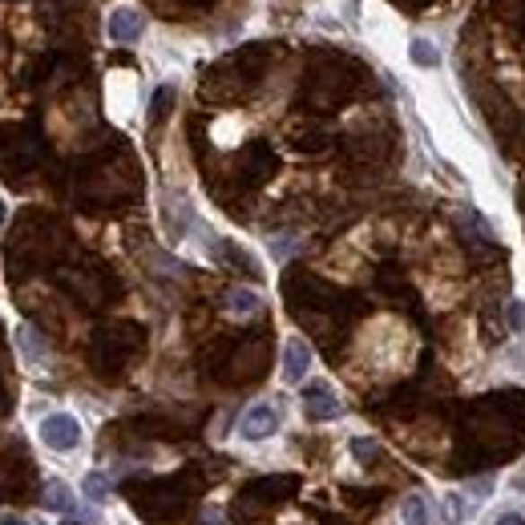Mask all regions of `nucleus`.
<instances>
[{
    "instance_id": "1",
    "label": "nucleus",
    "mask_w": 525,
    "mask_h": 525,
    "mask_svg": "<svg viewBox=\"0 0 525 525\" xmlns=\"http://www.w3.org/2000/svg\"><path fill=\"white\" fill-rule=\"evenodd\" d=\"M299 489V477H263V481H250L247 489L234 497V517H247V509H271L283 497Z\"/></svg>"
},
{
    "instance_id": "2",
    "label": "nucleus",
    "mask_w": 525,
    "mask_h": 525,
    "mask_svg": "<svg viewBox=\"0 0 525 525\" xmlns=\"http://www.w3.org/2000/svg\"><path fill=\"white\" fill-rule=\"evenodd\" d=\"M40 441L57 452H69L81 444V424L69 416V412H53V416L40 420Z\"/></svg>"
},
{
    "instance_id": "3",
    "label": "nucleus",
    "mask_w": 525,
    "mask_h": 525,
    "mask_svg": "<svg viewBox=\"0 0 525 525\" xmlns=\"http://www.w3.org/2000/svg\"><path fill=\"white\" fill-rule=\"evenodd\" d=\"M275 428H279V408H275V404H255V408H247L239 420V433L247 436V441H267Z\"/></svg>"
},
{
    "instance_id": "4",
    "label": "nucleus",
    "mask_w": 525,
    "mask_h": 525,
    "mask_svg": "<svg viewBox=\"0 0 525 525\" xmlns=\"http://www.w3.org/2000/svg\"><path fill=\"white\" fill-rule=\"evenodd\" d=\"M307 368H311V344L291 336L287 344H283V380H287V384H299V380L307 376Z\"/></svg>"
},
{
    "instance_id": "5",
    "label": "nucleus",
    "mask_w": 525,
    "mask_h": 525,
    "mask_svg": "<svg viewBox=\"0 0 525 525\" xmlns=\"http://www.w3.org/2000/svg\"><path fill=\"white\" fill-rule=\"evenodd\" d=\"M303 412L311 420H336L339 416V400H336V392H331L328 384H307L303 388Z\"/></svg>"
},
{
    "instance_id": "6",
    "label": "nucleus",
    "mask_w": 525,
    "mask_h": 525,
    "mask_svg": "<svg viewBox=\"0 0 525 525\" xmlns=\"http://www.w3.org/2000/svg\"><path fill=\"white\" fill-rule=\"evenodd\" d=\"M145 29L142 13L137 8H118V13H109V37L118 40V45H129V40H137Z\"/></svg>"
},
{
    "instance_id": "7",
    "label": "nucleus",
    "mask_w": 525,
    "mask_h": 525,
    "mask_svg": "<svg viewBox=\"0 0 525 525\" xmlns=\"http://www.w3.org/2000/svg\"><path fill=\"white\" fill-rule=\"evenodd\" d=\"M40 501H45V509H53V513H69L73 509V493H69V485H61V481H48L45 489H40Z\"/></svg>"
},
{
    "instance_id": "8",
    "label": "nucleus",
    "mask_w": 525,
    "mask_h": 525,
    "mask_svg": "<svg viewBox=\"0 0 525 525\" xmlns=\"http://www.w3.org/2000/svg\"><path fill=\"white\" fill-rule=\"evenodd\" d=\"M226 311L231 315H255L258 311V295L255 291H247V287L226 291Z\"/></svg>"
},
{
    "instance_id": "9",
    "label": "nucleus",
    "mask_w": 525,
    "mask_h": 525,
    "mask_svg": "<svg viewBox=\"0 0 525 525\" xmlns=\"http://www.w3.org/2000/svg\"><path fill=\"white\" fill-rule=\"evenodd\" d=\"M400 521H404V525H428V505H424V497H416V493H412V497L400 505Z\"/></svg>"
},
{
    "instance_id": "10",
    "label": "nucleus",
    "mask_w": 525,
    "mask_h": 525,
    "mask_svg": "<svg viewBox=\"0 0 525 525\" xmlns=\"http://www.w3.org/2000/svg\"><path fill=\"white\" fill-rule=\"evenodd\" d=\"M16 344H21V352L29 355V360H45V347L37 344V331H32V328H21V331H16Z\"/></svg>"
},
{
    "instance_id": "11",
    "label": "nucleus",
    "mask_w": 525,
    "mask_h": 525,
    "mask_svg": "<svg viewBox=\"0 0 525 525\" xmlns=\"http://www.w3.org/2000/svg\"><path fill=\"white\" fill-rule=\"evenodd\" d=\"M352 452H355V460H363V465H368V460H376L380 457V444L376 441H352Z\"/></svg>"
},
{
    "instance_id": "12",
    "label": "nucleus",
    "mask_w": 525,
    "mask_h": 525,
    "mask_svg": "<svg viewBox=\"0 0 525 525\" xmlns=\"http://www.w3.org/2000/svg\"><path fill=\"white\" fill-rule=\"evenodd\" d=\"M412 61L416 65H436V53L428 48V40H416V45H412Z\"/></svg>"
},
{
    "instance_id": "13",
    "label": "nucleus",
    "mask_w": 525,
    "mask_h": 525,
    "mask_svg": "<svg viewBox=\"0 0 525 525\" xmlns=\"http://www.w3.org/2000/svg\"><path fill=\"white\" fill-rule=\"evenodd\" d=\"M444 505H449V509H444V517H449L452 525L465 517V509H460V493H449V497H444Z\"/></svg>"
},
{
    "instance_id": "14",
    "label": "nucleus",
    "mask_w": 525,
    "mask_h": 525,
    "mask_svg": "<svg viewBox=\"0 0 525 525\" xmlns=\"http://www.w3.org/2000/svg\"><path fill=\"white\" fill-rule=\"evenodd\" d=\"M105 489H109V485H105L101 473H89L85 477V493H89V497H105Z\"/></svg>"
},
{
    "instance_id": "15",
    "label": "nucleus",
    "mask_w": 525,
    "mask_h": 525,
    "mask_svg": "<svg viewBox=\"0 0 525 525\" xmlns=\"http://www.w3.org/2000/svg\"><path fill=\"white\" fill-rule=\"evenodd\" d=\"M509 328H513V331L525 328V303H521V299H513V303H509Z\"/></svg>"
},
{
    "instance_id": "16",
    "label": "nucleus",
    "mask_w": 525,
    "mask_h": 525,
    "mask_svg": "<svg viewBox=\"0 0 525 525\" xmlns=\"http://www.w3.org/2000/svg\"><path fill=\"white\" fill-rule=\"evenodd\" d=\"M489 489H493V477H489V473H485V477H477V481L468 485V493H473V497H485V493H489Z\"/></svg>"
},
{
    "instance_id": "17",
    "label": "nucleus",
    "mask_w": 525,
    "mask_h": 525,
    "mask_svg": "<svg viewBox=\"0 0 525 525\" xmlns=\"http://www.w3.org/2000/svg\"><path fill=\"white\" fill-rule=\"evenodd\" d=\"M166 101H170V89H162V93L153 97V118H162V113H166Z\"/></svg>"
},
{
    "instance_id": "18",
    "label": "nucleus",
    "mask_w": 525,
    "mask_h": 525,
    "mask_svg": "<svg viewBox=\"0 0 525 525\" xmlns=\"http://www.w3.org/2000/svg\"><path fill=\"white\" fill-rule=\"evenodd\" d=\"M493 525H525V517L521 513H505V517H497Z\"/></svg>"
},
{
    "instance_id": "19",
    "label": "nucleus",
    "mask_w": 525,
    "mask_h": 525,
    "mask_svg": "<svg viewBox=\"0 0 525 525\" xmlns=\"http://www.w3.org/2000/svg\"><path fill=\"white\" fill-rule=\"evenodd\" d=\"M0 525H29V521H24V517H13V513H4V517H0Z\"/></svg>"
},
{
    "instance_id": "20",
    "label": "nucleus",
    "mask_w": 525,
    "mask_h": 525,
    "mask_svg": "<svg viewBox=\"0 0 525 525\" xmlns=\"http://www.w3.org/2000/svg\"><path fill=\"white\" fill-rule=\"evenodd\" d=\"M0 223H4V202H0Z\"/></svg>"
}]
</instances>
